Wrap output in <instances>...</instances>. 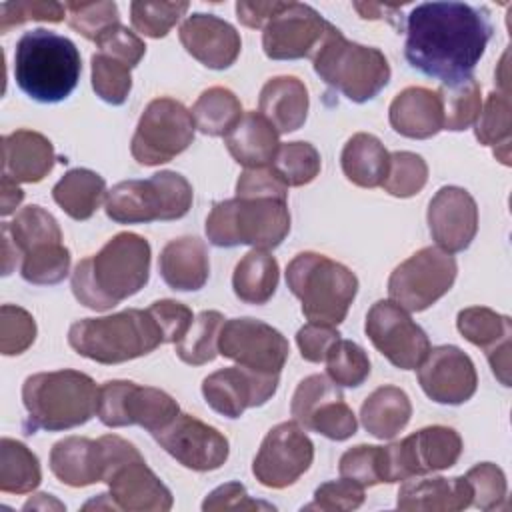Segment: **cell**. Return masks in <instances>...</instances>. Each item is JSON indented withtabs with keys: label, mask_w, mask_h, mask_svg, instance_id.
Returning a JSON list of instances; mask_svg holds the SVG:
<instances>
[{
	"label": "cell",
	"mask_w": 512,
	"mask_h": 512,
	"mask_svg": "<svg viewBox=\"0 0 512 512\" xmlns=\"http://www.w3.org/2000/svg\"><path fill=\"white\" fill-rule=\"evenodd\" d=\"M492 30L484 8L464 2H424L406 18L404 56L412 68L450 86L472 78Z\"/></svg>",
	"instance_id": "6da1fadb"
},
{
	"label": "cell",
	"mask_w": 512,
	"mask_h": 512,
	"mask_svg": "<svg viewBox=\"0 0 512 512\" xmlns=\"http://www.w3.org/2000/svg\"><path fill=\"white\" fill-rule=\"evenodd\" d=\"M150 244L134 232L112 236L72 272V292L90 310H110L140 292L150 278Z\"/></svg>",
	"instance_id": "7a4b0ae2"
},
{
	"label": "cell",
	"mask_w": 512,
	"mask_h": 512,
	"mask_svg": "<svg viewBox=\"0 0 512 512\" xmlns=\"http://www.w3.org/2000/svg\"><path fill=\"white\" fill-rule=\"evenodd\" d=\"M82 74L76 44L46 28L24 32L14 50V78L32 100L54 104L72 94Z\"/></svg>",
	"instance_id": "3957f363"
},
{
	"label": "cell",
	"mask_w": 512,
	"mask_h": 512,
	"mask_svg": "<svg viewBox=\"0 0 512 512\" xmlns=\"http://www.w3.org/2000/svg\"><path fill=\"white\" fill-rule=\"evenodd\" d=\"M96 382L78 370L38 372L24 380L22 402L28 412L24 430H68L98 414Z\"/></svg>",
	"instance_id": "277c9868"
},
{
	"label": "cell",
	"mask_w": 512,
	"mask_h": 512,
	"mask_svg": "<svg viewBox=\"0 0 512 512\" xmlns=\"http://www.w3.org/2000/svg\"><path fill=\"white\" fill-rule=\"evenodd\" d=\"M68 344L98 364H120L146 356L166 342L150 310L128 308L112 316L74 322L68 330Z\"/></svg>",
	"instance_id": "5b68a950"
},
{
	"label": "cell",
	"mask_w": 512,
	"mask_h": 512,
	"mask_svg": "<svg viewBox=\"0 0 512 512\" xmlns=\"http://www.w3.org/2000/svg\"><path fill=\"white\" fill-rule=\"evenodd\" d=\"M290 232L288 198L236 196L216 202L206 218L210 244L234 248L240 244L272 250Z\"/></svg>",
	"instance_id": "8992f818"
},
{
	"label": "cell",
	"mask_w": 512,
	"mask_h": 512,
	"mask_svg": "<svg viewBox=\"0 0 512 512\" xmlns=\"http://www.w3.org/2000/svg\"><path fill=\"white\" fill-rule=\"evenodd\" d=\"M286 284L302 302L308 322L338 326L358 292L356 274L344 264L318 254L302 252L286 268Z\"/></svg>",
	"instance_id": "52a82bcc"
},
{
	"label": "cell",
	"mask_w": 512,
	"mask_h": 512,
	"mask_svg": "<svg viewBox=\"0 0 512 512\" xmlns=\"http://www.w3.org/2000/svg\"><path fill=\"white\" fill-rule=\"evenodd\" d=\"M312 64L320 80L358 104L372 100L390 80L386 56L378 48L346 40L336 26L314 54Z\"/></svg>",
	"instance_id": "ba28073f"
},
{
	"label": "cell",
	"mask_w": 512,
	"mask_h": 512,
	"mask_svg": "<svg viewBox=\"0 0 512 512\" xmlns=\"http://www.w3.org/2000/svg\"><path fill=\"white\" fill-rule=\"evenodd\" d=\"M192 196V186L182 174L160 170L146 180H124L112 186L104 210L118 224L178 220L188 214Z\"/></svg>",
	"instance_id": "9c48e42d"
},
{
	"label": "cell",
	"mask_w": 512,
	"mask_h": 512,
	"mask_svg": "<svg viewBox=\"0 0 512 512\" xmlns=\"http://www.w3.org/2000/svg\"><path fill=\"white\" fill-rule=\"evenodd\" d=\"M192 112L174 98H154L142 112L130 142L134 160L158 166L182 154L194 140Z\"/></svg>",
	"instance_id": "30bf717a"
},
{
	"label": "cell",
	"mask_w": 512,
	"mask_h": 512,
	"mask_svg": "<svg viewBox=\"0 0 512 512\" xmlns=\"http://www.w3.org/2000/svg\"><path fill=\"white\" fill-rule=\"evenodd\" d=\"M456 272L452 254L426 246L394 268L388 278L390 300L406 312H422L452 288Z\"/></svg>",
	"instance_id": "8fae6325"
},
{
	"label": "cell",
	"mask_w": 512,
	"mask_h": 512,
	"mask_svg": "<svg viewBox=\"0 0 512 512\" xmlns=\"http://www.w3.org/2000/svg\"><path fill=\"white\" fill-rule=\"evenodd\" d=\"M180 412L178 402L160 388L130 380H108L98 392V418L104 426H142L150 434L164 428Z\"/></svg>",
	"instance_id": "7c38bea8"
},
{
	"label": "cell",
	"mask_w": 512,
	"mask_h": 512,
	"mask_svg": "<svg viewBox=\"0 0 512 512\" xmlns=\"http://www.w3.org/2000/svg\"><path fill=\"white\" fill-rule=\"evenodd\" d=\"M364 330L374 348L400 370H416L430 352L426 332L392 300L372 304Z\"/></svg>",
	"instance_id": "4fadbf2b"
},
{
	"label": "cell",
	"mask_w": 512,
	"mask_h": 512,
	"mask_svg": "<svg viewBox=\"0 0 512 512\" xmlns=\"http://www.w3.org/2000/svg\"><path fill=\"white\" fill-rule=\"evenodd\" d=\"M290 414L304 430L318 432L336 442L354 436L358 428L352 408L344 402L342 390L322 374H312L298 384Z\"/></svg>",
	"instance_id": "5bb4252c"
},
{
	"label": "cell",
	"mask_w": 512,
	"mask_h": 512,
	"mask_svg": "<svg viewBox=\"0 0 512 512\" xmlns=\"http://www.w3.org/2000/svg\"><path fill=\"white\" fill-rule=\"evenodd\" d=\"M262 48L272 60L314 58L334 26L312 6L284 2L262 28Z\"/></svg>",
	"instance_id": "9a60e30c"
},
{
	"label": "cell",
	"mask_w": 512,
	"mask_h": 512,
	"mask_svg": "<svg viewBox=\"0 0 512 512\" xmlns=\"http://www.w3.org/2000/svg\"><path fill=\"white\" fill-rule=\"evenodd\" d=\"M314 444L304 428L292 422H280L264 436L252 462V474L266 488L292 486L312 464Z\"/></svg>",
	"instance_id": "2e32d148"
},
{
	"label": "cell",
	"mask_w": 512,
	"mask_h": 512,
	"mask_svg": "<svg viewBox=\"0 0 512 512\" xmlns=\"http://www.w3.org/2000/svg\"><path fill=\"white\" fill-rule=\"evenodd\" d=\"M218 354L256 372L280 374L290 346L276 328L262 320L232 318L220 328Z\"/></svg>",
	"instance_id": "e0dca14e"
},
{
	"label": "cell",
	"mask_w": 512,
	"mask_h": 512,
	"mask_svg": "<svg viewBox=\"0 0 512 512\" xmlns=\"http://www.w3.org/2000/svg\"><path fill=\"white\" fill-rule=\"evenodd\" d=\"M388 448L390 482L452 468L462 454V438L448 426H426Z\"/></svg>",
	"instance_id": "ac0fdd59"
},
{
	"label": "cell",
	"mask_w": 512,
	"mask_h": 512,
	"mask_svg": "<svg viewBox=\"0 0 512 512\" xmlns=\"http://www.w3.org/2000/svg\"><path fill=\"white\" fill-rule=\"evenodd\" d=\"M152 436L176 462L196 472L216 470L228 460L230 446L226 436L192 414L178 412Z\"/></svg>",
	"instance_id": "d6986e66"
},
{
	"label": "cell",
	"mask_w": 512,
	"mask_h": 512,
	"mask_svg": "<svg viewBox=\"0 0 512 512\" xmlns=\"http://www.w3.org/2000/svg\"><path fill=\"white\" fill-rule=\"evenodd\" d=\"M104 482L114 510L168 512L174 504L172 492L148 468L136 446L110 466Z\"/></svg>",
	"instance_id": "ffe728a7"
},
{
	"label": "cell",
	"mask_w": 512,
	"mask_h": 512,
	"mask_svg": "<svg viewBox=\"0 0 512 512\" xmlns=\"http://www.w3.org/2000/svg\"><path fill=\"white\" fill-rule=\"evenodd\" d=\"M278 376L280 374L256 372L238 364L206 376L202 394L214 412L226 418H240L246 408L262 406L274 396Z\"/></svg>",
	"instance_id": "44dd1931"
},
{
	"label": "cell",
	"mask_w": 512,
	"mask_h": 512,
	"mask_svg": "<svg viewBox=\"0 0 512 512\" xmlns=\"http://www.w3.org/2000/svg\"><path fill=\"white\" fill-rule=\"evenodd\" d=\"M418 382L430 400L458 406L474 396L478 376L474 362L464 350L444 344L430 348L418 366Z\"/></svg>",
	"instance_id": "7402d4cb"
},
{
	"label": "cell",
	"mask_w": 512,
	"mask_h": 512,
	"mask_svg": "<svg viewBox=\"0 0 512 512\" xmlns=\"http://www.w3.org/2000/svg\"><path fill=\"white\" fill-rule=\"evenodd\" d=\"M428 228L438 248L448 254L466 250L478 232V206L460 186H442L428 204Z\"/></svg>",
	"instance_id": "603a6c76"
},
{
	"label": "cell",
	"mask_w": 512,
	"mask_h": 512,
	"mask_svg": "<svg viewBox=\"0 0 512 512\" xmlns=\"http://www.w3.org/2000/svg\"><path fill=\"white\" fill-rule=\"evenodd\" d=\"M178 38L192 58L212 70L232 66L242 48L240 34L230 22L202 12H196L182 22Z\"/></svg>",
	"instance_id": "cb8c5ba5"
},
{
	"label": "cell",
	"mask_w": 512,
	"mask_h": 512,
	"mask_svg": "<svg viewBox=\"0 0 512 512\" xmlns=\"http://www.w3.org/2000/svg\"><path fill=\"white\" fill-rule=\"evenodd\" d=\"M456 326L468 342L486 352L490 368L500 384L510 386V318L486 306H470L458 312Z\"/></svg>",
	"instance_id": "d4e9b609"
},
{
	"label": "cell",
	"mask_w": 512,
	"mask_h": 512,
	"mask_svg": "<svg viewBox=\"0 0 512 512\" xmlns=\"http://www.w3.org/2000/svg\"><path fill=\"white\" fill-rule=\"evenodd\" d=\"M50 470L62 484L74 488L104 482L106 448L102 438L68 436L58 440L50 450Z\"/></svg>",
	"instance_id": "484cf974"
},
{
	"label": "cell",
	"mask_w": 512,
	"mask_h": 512,
	"mask_svg": "<svg viewBox=\"0 0 512 512\" xmlns=\"http://www.w3.org/2000/svg\"><path fill=\"white\" fill-rule=\"evenodd\" d=\"M470 504L472 488L464 476L406 478L396 498V506L404 512H458Z\"/></svg>",
	"instance_id": "4316f807"
},
{
	"label": "cell",
	"mask_w": 512,
	"mask_h": 512,
	"mask_svg": "<svg viewBox=\"0 0 512 512\" xmlns=\"http://www.w3.org/2000/svg\"><path fill=\"white\" fill-rule=\"evenodd\" d=\"M54 162V146L40 132L20 128L2 138V174L14 182H40L48 176Z\"/></svg>",
	"instance_id": "83f0119b"
},
{
	"label": "cell",
	"mask_w": 512,
	"mask_h": 512,
	"mask_svg": "<svg viewBox=\"0 0 512 512\" xmlns=\"http://www.w3.org/2000/svg\"><path fill=\"white\" fill-rule=\"evenodd\" d=\"M390 126L414 140H426L444 130V114L438 92L422 86L404 88L390 104Z\"/></svg>",
	"instance_id": "f1b7e54d"
},
{
	"label": "cell",
	"mask_w": 512,
	"mask_h": 512,
	"mask_svg": "<svg viewBox=\"0 0 512 512\" xmlns=\"http://www.w3.org/2000/svg\"><path fill=\"white\" fill-rule=\"evenodd\" d=\"M158 270L162 280L172 290H200L210 274L208 248L204 240L196 236H182L170 240L160 252Z\"/></svg>",
	"instance_id": "f546056e"
},
{
	"label": "cell",
	"mask_w": 512,
	"mask_h": 512,
	"mask_svg": "<svg viewBox=\"0 0 512 512\" xmlns=\"http://www.w3.org/2000/svg\"><path fill=\"white\" fill-rule=\"evenodd\" d=\"M308 106V90L296 76L270 78L260 90L258 110L278 134L298 130L306 122Z\"/></svg>",
	"instance_id": "4dcf8cb0"
},
{
	"label": "cell",
	"mask_w": 512,
	"mask_h": 512,
	"mask_svg": "<svg viewBox=\"0 0 512 512\" xmlns=\"http://www.w3.org/2000/svg\"><path fill=\"white\" fill-rule=\"evenodd\" d=\"M226 148L244 168L270 166L280 148L278 132L260 112H246L226 136Z\"/></svg>",
	"instance_id": "1f68e13d"
},
{
	"label": "cell",
	"mask_w": 512,
	"mask_h": 512,
	"mask_svg": "<svg viewBox=\"0 0 512 512\" xmlns=\"http://www.w3.org/2000/svg\"><path fill=\"white\" fill-rule=\"evenodd\" d=\"M412 416L408 394L398 386L376 388L360 408V420L368 434L378 440H392Z\"/></svg>",
	"instance_id": "d6a6232c"
},
{
	"label": "cell",
	"mask_w": 512,
	"mask_h": 512,
	"mask_svg": "<svg viewBox=\"0 0 512 512\" xmlns=\"http://www.w3.org/2000/svg\"><path fill=\"white\" fill-rule=\"evenodd\" d=\"M340 164L344 176L352 184L360 188H376L382 186L388 174L390 154L376 136L358 132L344 144Z\"/></svg>",
	"instance_id": "836d02e7"
},
{
	"label": "cell",
	"mask_w": 512,
	"mask_h": 512,
	"mask_svg": "<svg viewBox=\"0 0 512 512\" xmlns=\"http://www.w3.org/2000/svg\"><path fill=\"white\" fill-rule=\"evenodd\" d=\"M106 194V180L88 168L68 170L52 188L54 202L74 220H88Z\"/></svg>",
	"instance_id": "e575fe53"
},
{
	"label": "cell",
	"mask_w": 512,
	"mask_h": 512,
	"mask_svg": "<svg viewBox=\"0 0 512 512\" xmlns=\"http://www.w3.org/2000/svg\"><path fill=\"white\" fill-rule=\"evenodd\" d=\"M278 262L268 250L252 248L242 256L232 274L236 298L246 304H266L278 288Z\"/></svg>",
	"instance_id": "d590c367"
},
{
	"label": "cell",
	"mask_w": 512,
	"mask_h": 512,
	"mask_svg": "<svg viewBox=\"0 0 512 512\" xmlns=\"http://www.w3.org/2000/svg\"><path fill=\"white\" fill-rule=\"evenodd\" d=\"M190 112L202 134L228 136L242 118V104L232 90L212 86L198 96Z\"/></svg>",
	"instance_id": "8d00e7d4"
},
{
	"label": "cell",
	"mask_w": 512,
	"mask_h": 512,
	"mask_svg": "<svg viewBox=\"0 0 512 512\" xmlns=\"http://www.w3.org/2000/svg\"><path fill=\"white\" fill-rule=\"evenodd\" d=\"M42 480L36 454L12 438L0 440V490L8 494L32 492Z\"/></svg>",
	"instance_id": "74e56055"
},
{
	"label": "cell",
	"mask_w": 512,
	"mask_h": 512,
	"mask_svg": "<svg viewBox=\"0 0 512 512\" xmlns=\"http://www.w3.org/2000/svg\"><path fill=\"white\" fill-rule=\"evenodd\" d=\"M12 242L16 244L20 258L40 246L62 242V230L56 218L38 204L22 208L12 222H4Z\"/></svg>",
	"instance_id": "f35d334b"
},
{
	"label": "cell",
	"mask_w": 512,
	"mask_h": 512,
	"mask_svg": "<svg viewBox=\"0 0 512 512\" xmlns=\"http://www.w3.org/2000/svg\"><path fill=\"white\" fill-rule=\"evenodd\" d=\"M510 128H512V114H510L508 94L504 92L488 94L474 122V134L480 144L492 146L494 152L502 148L496 154V158L506 166L510 164Z\"/></svg>",
	"instance_id": "ab89813d"
},
{
	"label": "cell",
	"mask_w": 512,
	"mask_h": 512,
	"mask_svg": "<svg viewBox=\"0 0 512 512\" xmlns=\"http://www.w3.org/2000/svg\"><path fill=\"white\" fill-rule=\"evenodd\" d=\"M224 316L216 310H202L194 316L188 332L176 342V356L192 366L212 362L218 354V334Z\"/></svg>",
	"instance_id": "60d3db41"
},
{
	"label": "cell",
	"mask_w": 512,
	"mask_h": 512,
	"mask_svg": "<svg viewBox=\"0 0 512 512\" xmlns=\"http://www.w3.org/2000/svg\"><path fill=\"white\" fill-rule=\"evenodd\" d=\"M338 472L362 488L382 482L390 484V458L386 446L358 444L340 456Z\"/></svg>",
	"instance_id": "b9f144b4"
},
{
	"label": "cell",
	"mask_w": 512,
	"mask_h": 512,
	"mask_svg": "<svg viewBox=\"0 0 512 512\" xmlns=\"http://www.w3.org/2000/svg\"><path fill=\"white\" fill-rule=\"evenodd\" d=\"M444 114V130L460 132L476 122L482 108L480 84L474 78L462 82L440 86L438 90Z\"/></svg>",
	"instance_id": "7bdbcfd3"
},
{
	"label": "cell",
	"mask_w": 512,
	"mask_h": 512,
	"mask_svg": "<svg viewBox=\"0 0 512 512\" xmlns=\"http://www.w3.org/2000/svg\"><path fill=\"white\" fill-rule=\"evenodd\" d=\"M320 154L310 142L280 144L270 168L286 186L310 184L320 174Z\"/></svg>",
	"instance_id": "ee69618b"
},
{
	"label": "cell",
	"mask_w": 512,
	"mask_h": 512,
	"mask_svg": "<svg viewBox=\"0 0 512 512\" xmlns=\"http://www.w3.org/2000/svg\"><path fill=\"white\" fill-rule=\"evenodd\" d=\"M324 362L328 378L338 386L356 388L370 376L368 354L352 340H336Z\"/></svg>",
	"instance_id": "f6af8a7d"
},
{
	"label": "cell",
	"mask_w": 512,
	"mask_h": 512,
	"mask_svg": "<svg viewBox=\"0 0 512 512\" xmlns=\"http://www.w3.org/2000/svg\"><path fill=\"white\" fill-rule=\"evenodd\" d=\"M70 270V250L60 244L42 246L22 256L20 274L26 282L48 286L58 284L68 276Z\"/></svg>",
	"instance_id": "bcb514c9"
},
{
	"label": "cell",
	"mask_w": 512,
	"mask_h": 512,
	"mask_svg": "<svg viewBox=\"0 0 512 512\" xmlns=\"http://www.w3.org/2000/svg\"><path fill=\"white\" fill-rule=\"evenodd\" d=\"M428 180V164L420 154L400 150L390 154L388 174L382 188L396 198H410L418 194Z\"/></svg>",
	"instance_id": "7dc6e473"
},
{
	"label": "cell",
	"mask_w": 512,
	"mask_h": 512,
	"mask_svg": "<svg viewBox=\"0 0 512 512\" xmlns=\"http://www.w3.org/2000/svg\"><path fill=\"white\" fill-rule=\"evenodd\" d=\"M92 88L108 104H124L132 90L130 68L102 52L92 56Z\"/></svg>",
	"instance_id": "c3c4849f"
},
{
	"label": "cell",
	"mask_w": 512,
	"mask_h": 512,
	"mask_svg": "<svg viewBox=\"0 0 512 512\" xmlns=\"http://www.w3.org/2000/svg\"><path fill=\"white\" fill-rule=\"evenodd\" d=\"M188 6V2H132L130 20L136 32L148 38H164Z\"/></svg>",
	"instance_id": "681fc988"
},
{
	"label": "cell",
	"mask_w": 512,
	"mask_h": 512,
	"mask_svg": "<svg viewBox=\"0 0 512 512\" xmlns=\"http://www.w3.org/2000/svg\"><path fill=\"white\" fill-rule=\"evenodd\" d=\"M66 12L70 28L92 42L110 26L120 24L118 6L114 2H66Z\"/></svg>",
	"instance_id": "f907efd6"
},
{
	"label": "cell",
	"mask_w": 512,
	"mask_h": 512,
	"mask_svg": "<svg viewBox=\"0 0 512 512\" xmlns=\"http://www.w3.org/2000/svg\"><path fill=\"white\" fill-rule=\"evenodd\" d=\"M36 340V322L32 314L20 306L4 304L0 308V352L16 356L26 352Z\"/></svg>",
	"instance_id": "816d5d0a"
},
{
	"label": "cell",
	"mask_w": 512,
	"mask_h": 512,
	"mask_svg": "<svg viewBox=\"0 0 512 512\" xmlns=\"http://www.w3.org/2000/svg\"><path fill=\"white\" fill-rule=\"evenodd\" d=\"M472 488V504L484 512L496 510L506 500V476L492 462L472 466L464 476Z\"/></svg>",
	"instance_id": "f5cc1de1"
},
{
	"label": "cell",
	"mask_w": 512,
	"mask_h": 512,
	"mask_svg": "<svg viewBox=\"0 0 512 512\" xmlns=\"http://www.w3.org/2000/svg\"><path fill=\"white\" fill-rule=\"evenodd\" d=\"M68 16L66 4L48 0H16L0 6V34H8L14 26L30 20L40 22H62Z\"/></svg>",
	"instance_id": "db71d44e"
},
{
	"label": "cell",
	"mask_w": 512,
	"mask_h": 512,
	"mask_svg": "<svg viewBox=\"0 0 512 512\" xmlns=\"http://www.w3.org/2000/svg\"><path fill=\"white\" fill-rule=\"evenodd\" d=\"M364 502V488L348 478L324 482L314 492V502L304 506L306 510L346 512L356 510Z\"/></svg>",
	"instance_id": "11a10c76"
},
{
	"label": "cell",
	"mask_w": 512,
	"mask_h": 512,
	"mask_svg": "<svg viewBox=\"0 0 512 512\" xmlns=\"http://www.w3.org/2000/svg\"><path fill=\"white\" fill-rule=\"evenodd\" d=\"M96 46H98V52L114 60H120L128 68L138 66V62L146 54V44L122 24H114L106 32H102L96 40Z\"/></svg>",
	"instance_id": "9f6ffc18"
},
{
	"label": "cell",
	"mask_w": 512,
	"mask_h": 512,
	"mask_svg": "<svg viewBox=\"0 0 512 512\" xmlns=\"http://www.w3.org/2000/svg\"><path fill=\"white\" fill-rule=\"evenodd\" d=\"M204 512H242V510H274L272 504L262 500H252L240 482H226L214 488L202 502Z\"/></svg>",
	"instance_id": "6f0895ef"
},
{
	"label": "cell",
	"mask_w": 512,
	"mask_h": 512,
	"mask_svg": "<svg viewBox=\"0 0 512 512\" xmlns=\"http://www.w3.org/2000/svg\"><path fill=\"white\" fill-rule=\"evenodd\" d=\"M150 314L156 318L162 334H164V342H178L182 340V336L188 332L194 314L192 310L176 300H156L150 304Z\"/></svg>",
	"instance_id": "680465c9"
},
{
	"label": "cell",
	"mask_w": 512,
	"mask_h": 512,
	"mask_svg": "<svg viewBox=\"0 0 512 512\" xmlns=\"http://www.w3.org/2000/svg\"><path fill=\"white\" fill-rule=\"evenodd\" d=\"M336 340H340V332L328 324L308 322L296 332V344L308 362H324Z\"/></svg>",
	"instance_id": "91938a15"
},
{
	"label": "cell",
	"mask_w": 512,
	"mask_h": 512,
	"mask_svg": "<svg viewBox=\"0 0 512 512\" xmlns=\"http://www.w3.org/2000/svg\"><path fill=\"white\" fill-rule=\"evenodd\" d=\"M236 196H276L288 198V186L270 166L246 168L236 182Z\"/></svg>",
	"instance_id": "94428289"
},
{
	"label": "cell",
	"mask_w": 512,
	"mask_h": 512,
	"mask_svg": "<svg viewBox=\"0 0 512 512\" xmlns=\"http://www.w3.org/2000/svg\"><path fill=\"white\" fill-rule=\"evenodd\" d=\"M282 6H284V2H278V0H270V2L240 0V2H236V16H238L240 24H244L248 28H264L268 24V20Z\"/></svg>",
	"instance_id": "6125c7cd"
},
{
	"label": "cell",
	"mask_w": 512,
	"mask_h": 512,
	"mask_svg": "<svg viewBox=\"0 0 512 512\" xmlns=\"http://www.w3.org/2000/svg\"><path fill=\"white\" fill-rule=\"evenodd\" d=\"M0 200H2V208H0V212H2V216H8V214H12L14 210H16V206L22 202V198H24V192H22V188L18 186V182H14L10 176H6V174H2V186H0Z\"/></svg>",
	"instance_id": "be15d7a7"
},
{
	"label": "cell",
	"mask_w": 512,
	"mask_h": 512,
	"mask_svg": "<svg viewBox=\"0 0 512 512\" xmlns=\"http://www.w3.org/2000/svg\"><path fill=\"white\" fill-rule=\"evenodd\" d=\"M354 8L360 12L362 18H388L392 20L388 14L396 16V12L400 10V6H392V4H362V2H354Z\"/></svg>",
	"instance_id": "e7e4bbea"
},
{
	"label": "cell",
	"mask_w": 512,
	"mask_h": 512,
	"mask_svg": "<svg viewBox=\"0 0 512 512\" xmlns=\"http://www.w3.org/2000/svg\"><path fill=\"white\" fill-rule=\"evenodd\" d=\"M36 498L40 500V504L38 502H26L24 510H30V508H50V506H56L58 510L64 508V504H60L54 498H50V494H36Z\"/></svg>",
	"instance_id": "03108f58"
}]
</instances>
